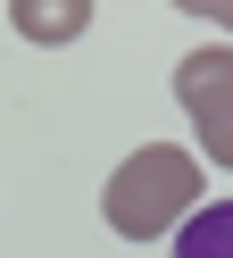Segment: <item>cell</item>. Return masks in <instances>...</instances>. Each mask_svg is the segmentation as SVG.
I'll return each instance as SVG.
<instances>
[{"label": "cell", "mask_w": 233, "mask_h": 258, "mask_svg": "<svg viewBox=\"0 0 233 258\" xmlns=\"http://www.w3.org/2000/svg\"><path fill=\"white\" fill-rule=\"evenodd\" d=\"M192 17H200V25H225V34H233V9H225V0H200Z\"/></svg>", "instance_id": "cell-5"}, {"label": "cell", "mask_w": 233, "mask_h": 258, "mask_svg": "<svg viewBox=\"0 0 233 258\" xmlns=\"http://www.w3.org/2000/svg\"><path fill=\"white\" fill-rule=\"evenodd\" d=\"M175 100L200 134V158L233 175V42H200L175 58Z\"/></svg>", "instance_id": "cell-2"}, {"label": "cell", "mask_w": 233, "mask_h": 258, "mask_svg": "<svg viewBox=\"0 0 233 258\" xmlns=\"http://www.w3.org/2000/svg\"><path fill=\"white\" fill-rule=\"evenodd\" d=\"M9 25H17L25 42H75L83 25H92V0H17Z\"/></svg>", "instance_id": "cell-3"}, {"label": "cell", "mask_w": 233, "mask_h": 258, "mask_svg": "<svg viewBox=\"0 0 233 258\" xmlns=\"http://www.w3.org/2000/svg\"><path fill=\"white\" fill-rule=\"evenodd\" d=\"M100 217L125 241L183 233V217H200V158L183 150V142H142V150L100 183Z\"/></svg>", "instance_id": "cell-1"}, {"label": "cell", "mask_w": 233, "mask_h": 258, "mask_svg": "<svg viewBox=\"0 0 233 258\" xmlns=\"http://www.w3.org/2000/svg\"><path fill=\"white\" fill-rule=\"evenodd\" d=\"M175 258H233V200H200V217H183Z\"/></svg>", "instance_id": "cell-4"}]
</instances>
